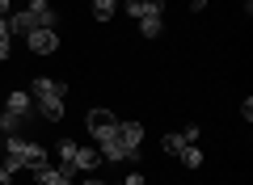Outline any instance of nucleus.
Listing matches in <instances>:
<instances>
[{
	"mask_svg": "<svg viewBox=\"0 0 253 185\" xmlns=\"http://www.w3.org/2000/svg\"><path fill=\"white\" fill-rule=\"evenodd\" d=\"M38 164H46L42 143L21 139V135H4V168H9V173H17V168H38Z\"/></svg>",
	"mask_w": 253,
	"mask_h": 185,
	"instance_id": "nucleus-1",
	"label": "nucleus"
},
{
	"mask_svg": "<svg viewBox=\"0 0 253 185\" xmlns=\"http://www.w3.org/2000/svg\"><path fill=\"white\" fill-rule=\"evenodd\" d=\"M30 93H34V110L46 118V122H59V118H63V93H68V88H63L59 80L38 76L34 84H30Z\"/></svg>",
	"mask_w": 253,
	"mask_h": 185,
	"instance_id": "nucleus-2",
	"label": "nucleus"
},
{
	"mask_svg": "<svg viewBox=\"0 0 253 185\" xmlns=\"http://www.w3.org/2000/svg\"><path fill=\"white\" fill-rule=\"evenodd\" d=\"M34 122V97L30 93H9L4 114H0V131L4 135H21V126Z\"/></svg>",
	"mask_w": 253,
	"mask_h": 185,
	"instance_id": "nucleus-3",
	"label": "nucleus"
},
{
	"mask_svg": "<svg viewBox=\"0 0 253 185\" xmlns=\"http://www.w3.org/2000/svg\"><path fill=\"white\" fill-rule=\"evenodd\" d=\"M101 164V151L97 148H76L72 139H59V168L68 177L72 173H93Z\"/></svg>",
	"mask_w": 253,
	"mask_h": 185,
	"instance_id": "nucleus-4",
	"label": "nucleus"
},
{
	"mask_svg": "<svg viewBox=\"0 0 253 185\" xmlns=\"http://www.w3.org/2000/svg\"><path fill=\"white\" fill-rule=\"evenodd\" d=\"M118 143H123V160H139L144 126H139V122H118Z\"/></svg>",
	"mask_w": 253,
	"mask_h": 185,
	"instance_id": "nucleus-5",
	"label": "nucleus"
},
{
	"mask_svg": "<svg viewBox=\"0 0 253 185\" xmlns=\"http://www.w3.org/2000/svg\"><path fill=\"white\" fill-rule=\"evenodd\" d=\"M84 122H89V131H93V139H110V135L118 131V118L110 114V110H89V118H84Z\"/></svg>",
	"mask_w": 253,
	"mask_h": 185,
	"instance_id": "nucleus-6",
	"label": "nucleus"
},
{
	"mask_svg": "<svg viewBox=\"0 0 253 185\" xmlns=\"http://www.w3.org/2000/svg\"><path fill=\"white\" fill-rule=\"evenodd\" d=\"M26 46H30L34 55H51V51H59V34L38 26V30H30V34H26Z\"/></svg>",
	"mask_w": 253,
	"mask_h": 185,
	"instance_id": "nucleus-7",
	"label": "nucleus"
},
{
	"mask_svg": "<svg viewBox=\"0 0 253 185\" xmlns=\"http://www.w3.org/2000/svg\"><path fill=\"white\" fill-rule=\"evenodd\" d=\"M190 143H199V126H186V131H177V135H165V139H161V148L169 151V156H181V151H186Z\"/></svg>",
	"mask_w": 253,
	"mask_h": 185,
	"instance_id": "nucleus-8",
	"label": "nucleus"
},
{
	"mask_svg": "<svg viewBox=\"0 0 253 185\" xmlns=\"http://www.w3.org/2000/svg\"><path fill=\"white\" fill-rule=\"evenodd\" d=\"M34 173V185H72V177L63 173L59 164H38V168H30Z\"/></svg>",
	"mask_w": 253,
	"mask_h": 185,
	"instance_id": "nucleus-9",
	"label": "nucleus"
},
{
	"mask_svg": "<svg viewBox=\"0 0 253 185\" xmlns=\"http://www.w3.org/2000/svg\"><path fill=\"white\" fill-rule=\"evenodd\" d=\"M126 13L135 21L144 17H165V0H126Z\"/></svg>",
	"mask_w": 253,
	"mask_h": 185,
	"instance_id": "nucleus-10",
	"label": "nucleus"
},
{
	"mask_svg": "<svg viewBox=\"0 0 253 185\" xmlns=\"http://www.w3.org/2000/svg\"><path fill=\"white\" fill-rule=\"evenodd\" d=\"M26 13H30V17H34L42 30H51V26H55V9L46 4V0H30V4H26Z\"/></svg>",
	"mask_w": 253,
	"mask_h": 185,
	"instance_id": "nucleus-11",
	"label": "nucleus"
},
{
	"mask_svg": "<svg viewBox=\"0 0 253 185\" xmlns=\"http://www.w3.org/2000/svg\"><path fill=\"white\" fill-rule=\"evenodd\" d=\"M30 30H38V21L30 17L26 9H21V13H9V34H30Z\"/></svg>",
	"mask_w": 253,
	"mask_h": 185,
	"instance_id": "nucleus-12",
	"label": "nucleus"
},
{
	"mask_svg": "<svg viewBox=\"0 0 253 185\" xmlns=\"http://www.w3.org/2000/svg\"><path fill=\"white\" fill-rule=\"evenodd\" d=\"M177 160H181V164H186V168H199V164H203V151H199V143H190V148L181 151Z\"/></svg>",
	"mask_w": 253,
	"mask_h": 185,
	"instance_id": "nucleus-13",
	"label": "nucleus"
},
{
	"mask_svg": "<svg viewBox=\"0 0 253 185\" xmlns=\"http://www.w3.org/2000/svg\"><path fill=\"white\" fill-rule=\"evenodd\" d=\"M93 17L110 21V17H114V0H93Z\"/></svg>",
	"mask_w": 253,
	"mask_h": 185,
	"instance_id": "nucleus-14",
	"label": "nucleus"
},
{
	"mask_svg": "<svg viewBox=\"0 0 253 185\" xmlns=\"http://www.w3.org/2000/svg\"><path fill=\"white\" fill-rule=\"evenodd\" d=\"M161 26H165L161 17H144V21H139V34H144V38H156V34H161Z\"/></svg>",
	"mask_w": 253,
	"mask_h": 185,
	"instance_id": "nucleus-15",
	"label": "nucleus"
},
{
	"mask_svg": "<svg viewBox=\"0 0 253 185\" xmlns=\"http://www.w3.org/2000/svg\"><path fill=\"white\" fill-rule=\"evenodd\" d=\"M0 185H13V173H9L4 164H0Z\"/></svg>",
	"mask_w": 253,
	"mask_h": 185,
	"instance_id": "nucleus-16",
	"label": "nucleus"
},
{
	"mask_svg": "<svg viewBox=\"0 0 253 185\" xmlns=\"http://www.w3.org/2000/svg\"><path fill=\"white\" fill-rule=\"evenodd\" d=\"M118 185H144V177H139V173H131L126 181H118Z\"/></svg>",
	"mask_w": 253,
	"mask_h": 185,
	"instance_id": "nucleus-17",
	"label": "nucleus"
},
{
	"mask_svg": "<svg viewBox=\"0 0 253 185\" xmlns=\"http://www.w3.org/2000/svg\"><path fill=\"white\" fill-rule=\"evenodd\" d=\"M0 38H13L9 34V17H0Z\"/></svg>",
	"mask_w": 253,
	"mask_h": 185,
	"instance_id": "nucleus-18",
	"label": "nucleus"
},
{
	"mask_svg": "<svg viewBox=\"0 0 253 185\" xmlns=\"http://www.w3.org/2000/svg\"><path fill=\"white\" fill-rule=\"evenodd\" d=\"M0 59H9V38H0Z\"/></svg>",
	"mask_w": 253,
	"mask_h": 185,
	"instance_id": "nucleus-19",
	"label": "nucleus"
},
{
	"mask_svg": "<svg viewBox=\"0 0 253 185\" xmlns=\"http://www.w3.org/2000/svg\"><path fill=\"white\" fill-rule=\"evenodd\" d=\"M9 13H13V9H9V0H0V17H9Z\"/></svg>",
	"mask_w": 253,
	"mask_h": 185,
	"instance_id": "nucleus-20",
	"label": "nucleus"
}]
</instances>
